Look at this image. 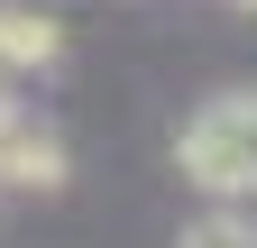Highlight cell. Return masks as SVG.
Returning <instances> with one entry per match:
<instances>
[{"instance_id":"cell-1","label":"cell","mask_w":257,"mask_h":248,"mask_svg":"<svg viewBox=\"0 0 257 248\" xmlns=\"http://www.w3.org/2000/svg\"><path fill=\"white\" fill-rule=\"evenodd\" d=\"M175 166H184L193 193L248 202L257 193V92H211V101L175 129Z\"/></svg>"},{"instance_id":"cell-2","label":"cell","mask_w":257,"mask_h":248,"mask_svg":"<svg viewBox=\"0 0 257 248\" xmlns=\"http://www.w3.org/2000/svg\"><path fill=\"white\" fill-rule=\"evenodd\" d=\"M64 175H74L64 138L46 129L37 110H19V101H10V83H0V193H55Z\"/></svg>"},{"instance_id":"cell-3","label":"cell","mask_w":257,"mask_h":248,"mask_svg":"<svg viewBox=\"0 0 257 248\" xmlns=\"http://www.w3.org/2000/svg\"><path fill=\"white\" fill-rule=\"evenodd\" d=\"M175 248H257V211L248 202H211L175 230Z\"/></svg>"},{"instance_id":"cell-4","label":"cell","mask_w":257,"mask_h":248,"mask_svg":"<svg viewBox=\"0 0 257 248\" xmlns=\"http://www.w3.org/2000/svg\"><path fill=\"white\" fill-rule=\"evenodd\" d=\"M230 10H257V0H230Z\"/></svg>"}]
</instances>
